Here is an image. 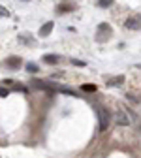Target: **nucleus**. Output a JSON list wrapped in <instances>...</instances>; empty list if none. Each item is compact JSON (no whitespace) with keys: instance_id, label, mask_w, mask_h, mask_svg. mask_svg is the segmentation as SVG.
I'll return each mask as SVG.
<instances>
[{"instance_id":"8","label":"nucleus","mask_w":141,"mask_h":158,"mask_svg":"<svg viewBox=\"0 0 141 158\" xmlns=\"http://www.w3.org/2000/svg\"><path fill=\"white\" fill-rule=\"evenodd\" d=\"M58 60H60V56H56V55H45L44 56V62H47V64H58Z\"/></svg>"},{"instance_id":"14","label":"nucleus","mask_w":141,"mask_h":158,"mask_svg":"<svg viewBox=\"0 0 141 158\" xmlns=\"http://www.w3.org/2000/svg\"><path fill=\"white\" fill-rule=\"evenodd\" d=\"M10 15H11V13H10L4 6H0V17H10Z\"/></svg>"},{"instance_id":"2","label":"nucleus","mask_w":141,"mask_h":158,"mask_svg":"<svg viewBox=\"0 0 141 158\" xmlns=\"http://www.w3.org/2000/svg\"><path fill=\"white\" fill-rule=\"evenodd\" d=\"M115 121H117V124H118V126H128V124H130V118H128V115H126V111H124V109H118V111H117Z\"/></svg>"},{"instance_id":"5","label":"nucleus","mask_w":141,"mask_h":158,"mask_svg":"<svg viewBox=\"0 0 141 158\" xmlns=\"http://www.w3.org/2000/svg\"><path fill=\"white\" fill-rule=\"evenodd\" d=\"M6 64H8V68L17 70V68H19V64H21V56H10L8 60H6Z\"/></svg>"},{"instance_id":"16","label":"nucleus","mask_w":141,"mask_h":158,"mask_svg":"<svg viewBox=\"0 0 141 158\" xmlns=\"http://www.w3.org/2000/svg\"><path fill=\"white\" fill-rule=\"evenodd\" d=\"M83 90H87V92H94L96 87H94V85H83Z\"/></svg>"},{"instance_id":"1","label":"nucleus","mask_w":141,"mask_h":158,"mask_svg":"<svg viewBox=\"0 0 141 158\" xmlns=\"http://www.w3.org/2000/svg\"><path fill=\"white\" fill-rule=\"evenodd\" d=\"M98 118H100V130L106 132L109 128V124H111V115H109V111L102 107V109L98 111Z\"/></svg>"},{"instance_id":"12","label":"nucleus","mask_w":141,"mask_h":158,"mask_svg":"<svg viewBox=\"0 0 141 158\" xmlns=\"http://www.w3.org/2000/svg\"><path fill=\"white\" fill-rule=\"evenodd\" d=\"M19 40H21L23 44H30V45L34 44V40H32V38H27V34H21V38H19Z\"/></svg>"},{"instance_id":"9","label":"nucleus","mask_w":141,"mask_h":158,"mask_svg":"<svg viewBox=\"0 0 141 158\" xmlns=\"http://www.w3.org/2000/svg\"><path fill=\"white\" fill-rule=\"evenodd\" d=\"M27 72H30V73H38V72H39V66L34 64V62H28V64H27Z\"/></svg>"},{"instance_id":"6","label":"nucleus","mask_w":141,"mask_h":158,"mask_svg":"<svg viewBox=\"0 0 141 158\" xmlns=\"http://www.w3.org/2000/svg\"><path fill=\"white\" fill-rule=\"evenodd\" d=\"M32 87H34V89H39V90H47V92H55V89H53L51 85H47V83H42V81H34V83H32Z\"/></svg>"},{"instance_id":"11","label":"nucleus","mask_w":141,"mask_h":158,"mask_svg":"<svg viewBox=\"0 0 141 158\" xmlns=\"http://www.w3.org/2000/svg\"><path fill=\"white\" fill-rule=\"evenodd\" d=\"M73 10V6H70V4H62V6H60L56 11H60V13H64V11H72Z\"/></svg>"},{"instance_id":"13","label":"nucleus","mask_w":141,"mask_h":158,"mask_svg":"<svg viewBox=\"0 0 141 158\" xmlns=\"http://www.w3.org/2000/svg\"><path fill=\"white\" fill-rule=\"evenodd\" d=\"M72 64H73V66H81V68H83V66H87L83 60H79V58H72Z\"/></svg>"},{"instance_id":"7","label":"nucleus","mask_w":141,"mask_h":158,"mask_svg":"<svg viewBox=\"0 0 141 158\" xmlns=\"http://www.w3.org/2000/svg\"><path fill=\"white\" fill-rule=\"evenodd\" d=\"M124 83V75H118V77H113V79H109V87H120Z\"/></svg>"},{"instance_id":"17","label":"nucleus","mask_w":141,"mask_h":158,"mask_svg":"<svg viewBox=\"0 0 141 158\" xmlns=\"http://www.w3.org/2000/svg\"><path fill=\"white\" fill-rule=\"evenodd\" d=\"M10 94V90L8 89H4V87H0V98H6Z\"/></svg>"},{"instance_id":"15","label":"nucleus","mask_w":141,"mask_h":158,"mask_svg":"<svg viewBox=\"0 0 141 158\" xmlns=\"http://www.w3.org/2000/svg\"><path fill=\"white\" fill-rule=\"evenodd\" d=\"M128 100H130V102H134V104H139V98H137L135 94H128Z\"/></svg>"},{"instance_id":"10","label":"nucleus","mask_w":141,"mask_h":158,"mask_svg":"<svg viewBox=\"0 0 141 158\" xmlns=\"http://www.w3.org/2000/svg\"><path fill=\"white\" fill-rule=\"evenodd\" d=\"M98 6L100 8H109V6H113V0H100Z\"/></svg>"},{"instance_id":"18","label":"nucleus","mask_w":141,"mask_h":158,"mask_svg":"<svg viewBox=\"0 0 141 158\" xmlns=\"http://www.w3.org/2000/svg\"><path fill=\"white\" fill-rule=\"evenodd\" d=\"M13 90H19V92H27V87H23V85H13Z\"/></svg>"},{"instance_id":"3","label":"nucleus","mask_w":141,"mask_h":158,"mask_svg":"<svg viewBox=\"0 0 141 158\" xmlns=\"http://www.w3.org/2000/svg\"><path fill=\"white\" fill-rule=\"evenodd\" d=\"M53 27H55V25H53V21H47L45 25H42V28H39V36H44V38H45V36H49V34L53 32Z\"/></svg>"},{"instance_id":"4","label":"nucleus","mask_w":141,"mask_h":158,"mask_svg":"<svg viewBox=\"0 0 141 158\" xmlns=\"http://www.w3.org/2000/svg\"><path fill=\"white\" fill-rule=\"evenodd\" d=\"M126 28H130V30H139V17L135 15V17H130L128 21H126Z\"/></svg>"}]
</instances>
